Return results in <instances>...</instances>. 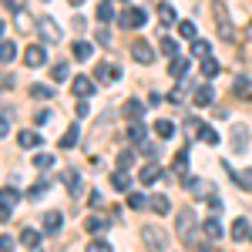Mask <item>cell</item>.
<instances>
[{
  "instance_id": "cell-1",
  "label": "cell",
  "mask_w": 252,
  "mask_h": 252,
  "mask_svg": "<svg viewBox=\"0 0 252 252\" xmlns=\"http://www.w3.org/2000/svg\"><path fill=\"white\" fill-rule=\"evenodd\" d=\"M141 242L148 252H165V232L158 225H141Z\"/></svg>"
},
{
  "instance_id": "cell-2",
  "label": "cell",
  "mask_w": 252,
  "mask_h": 252,
  "mask_svg": "<svg viewBox=\"0 0 252 252\" xmlns=\"http://www.w3.org/2000/svg\"><path fill=\"white\" fill-rule=\"evenodd\" d=\"M118 24L128 27V31H135V27H145V24H148V14H145L141 7H128L125 14H118Z\"/></svg>"
},
{
  "instance_id": "cell-3",
  "label": "cell",
  "mask_w": 252,
  "mask_h": 252,
  "mask_svg": "<svg viewBox=\"0 0 252 252\" xmlns=\"http://www.w3.org/2000/svg\"><path fill=\"white\" fill-rule=\"evenodd\" d=\"M215 31H219L222 40H235V27H232V20H229L225 7H215Z\"/></svg>"
},
{
  "instance_id": "cell-4",
  "label": "cell",
  "mask_w": 252,
  "mask_h": 252,
  "mask_svg": "<svg viewBox=\"0 0 252 252\" xmlns=\"http://www.w3.org/2000/svg\"><path fill=\"white\" fill-rule=\"evenodd\" d=\"M20 202V195H17V189H0V222H7L10 219V212H14V205Z\"/></svg>"
},
{
  "instance_id": "cell-5",
  "label": "cell",
  "mask_w": 252,
  "mask_h": 252,
  "mask_svg": "<svg viewBox=\"0 0 252 252\" xmlns=\"http://www.w3.org/2000/svg\"><path fill=\"white\" fill-rule=\"evenodd\" d=\"M37 31H40V37L47 40V44H58L61 40V27L54 24V17H47V14L37 20Z\"/></svg>"
},
{
  "instance_id": "cell-6",
  "label": "cell",
  "mask_w": 252,
  "mask_h": 252,
  "mask_svg": "<svg viewBox=\"0 0 252 252\" xmlns=\"http://www.w3.org/2000/svg\"><path fill=\"white\" fill-rule=\"evenodd\" d=\"M94 78L97 81H104V84H115V81H121V67L118 64H97V71H94Z\"/></svg>"
},
{
  "instance_id": "cell-7",
  "label": "cell",
  "mask_w": 252,
  "mask_h": 252,
  "mask_svg": "<svg viewBox=\"0 0 252 252\" xmlns=\"http://www.w3.org/2000/svg\"><path fill=\"white\" fill-rule=\"evenodd\" d=\"M131 58H135L138 64H152V61H155V51H152V47H148L145 40L138 37L135 44H131Z\"/></svg>"
},
{
  "instance_id": "cell-8",
  "label": "cell",
  "mask_w": 252,
  "mask_h": 252,
  "mask_svg": "<svg viewBox=\"0 0 252 252\" xmlns=\"http://www.w3.org/2000/svg\"><path fill=\"white\" fill-rule=\"evenodd\" d=\"M44 61H47L44 47H40V44H27V51H24V64H27V67H40Z\"/></svg>"
},
{
  "instance_id": "cell-9",
  "label": "cell",
  "mask_w": 252,
  "mask_h": 252,
  "mask_svg": "<svg viewBox=\"0 0 252 252\" xmlns=\"http://www.w3.org/2000/svg\"><path fill=\"white\" fill-rule=\"evenodd\" d=\"M235 239V242H246V239H252V222L249 219H235L232 222V232H229Z\"/></svg>"
},
{
  "instance_id": "cell-10",
  "label": "cell",
  "mask_w": 252,
  "mask_h": 252,
  "mask_svg": "<svg viewBox=\"0 0 252 252\" xmlns=\"http://www.w3.org/2000/svg\"><path fill=\"white\" fill-rule=\"evenodd\" d=\"M71 84H74V94H78V97H84V101H88V97L94 94V81H91V78H84V74H78V78L71 81Z\"/></svg>"
},
{
  "instance_id": "cell-11",
  "label": "cell",
  "mask_w": 252,
  "mask_h": 252,
  "mask_svg": "<svg viewBox=\"0 0 252 252\" xmlns=\"http://www.w3.org/2000/svg\"><path fill=\"white\" fill-rule=\"evenodd\" d=\"M189 189H192V195H202V198H209V202H215V189L209 185V182H202V178H195V182H185Z\"/></svg>"
},
{
  "instance_id": "cell-12",
  "label": "cell",
  "mask_w": 252,
  "mask_h": 252,
  "mask_svg": "<svg viewBox=\"0 0 252 252\" xmlns=\"http://www.w3.org/2000/svg\"><path fill=\"white\" fill-rule=\"evenodd\" d=\"M61 225H64V215H61V212H47V215H44V232H47V235H58Z\"/></svg>"
},
{
  "instance_id": "cell-13",
  "label": "cell",
  "mask_w": 252,
  "mask_h": 252,
  "mask_svg": "<svg viewBox=\"0 0 252 252\" xmlns=\"http://www.w3.org/2000/svg\"><path fill=\"white\" fill-rule=\"evenodd\" d=\"M148 209L158 212V215H168V212H172V202H168L165 195H148Z\"/></svg>"
},
{
  "instance_id": "cell-14",
  "label": "cell",
  "mask_w": 252,
  "mask_h": 252,
  "mask_svg": "<svg viewBox=\"0 0 252 252\" xmlns=\"http://www.w3.org/2000/svg\"><path fill=\"white\" fill-rule=\"evenodd\" d=\"M141 115H145V104H141L138 97H128V101H125V118H131V121H141Z\"/></svg>"
},
{
  "instance_id": "cell-15",
  "label": "cell",
  "mask_w": 252,
  "mask_h": 252,
  "mask_svg": "<svg viewBox=\"0 0 252 252\" xmlns=\"http://www.w3.org/2000/svg\"><path fill=\"white\" fill-rule=\"evenodd\" d=\"M192 104H198V108H205V104H212V88L209 84H198L192 94Z\"/></svg>"
},
{
  "instance_id": "cell-16",
  "label": "cell",
  "mask_w": 252,
  "mask_h": 252,
  "mask_svg": "<svg viewBox=\"0 0 252 252\" xmlns=\"http://www.w3.org/2000/svg\"><path fill=\"white\" fill-rule=\"evenodd\" d=\"M158 175H161V168H158L155 161H148V165H145V168L138 172V178H141L145 185H152V182H158Z\"/></svg>"
},
{
  "instance_id": "cell-17",
  "label": "cell",
  "mask_w": 252,
  "mask_h": 252,
  "mask_svg": "<svg viewBox=\"0 0 252 252\" xmlns=\"http://www.w3.org/2000/svg\"><path fill=\"white\" fill-rule=\"evenodd\" d=\"M158 20H161L165 27L178 24V17H175V7H172V3H161V7H158Z\"/></svg>"
},
{
  "instance_id": "cell-18",
  "label": "cell",
  "mask_w": 252,
  "mask_h": 252,
  "mask_svg": "<svg viewBox=\"0 0 252 252\" xmlns=\"http://www.w3.org/2000/svg\"><path fill=\"white\" fill-rule=\"evenodd\" d=\"M155 135H158V138H172V135H175V121H168V118H158V121H155Z\"/></svg>"
},
{
  "instance_id": "cell-19",
  "label": "cell",
  "mask_w": 252,
  "mask_h": 252,
  "mask_svg": "<svg viewBox=\"0 0 252 252\" xmlns=\"http://www.w3.org/2000/svg\"><path fill=\"white\" fill-rule=\"evenodd\" d=\"M111 185H115L118 192H128V189H131V175L128 172H115L111 175Z\"/></svg>"
},
{
  "instance_id": "cell-20",
  "label": "cell",
  "mask_w": 252,
  "mask_h": 252,
  "mask_svg": "<svg viewBox=\"0 0 252 252\" xmlns=\"http://www.w3.org/2000/svg\"><path fill=\"white\" fill-rule=\"evenodd\" d=\"M20 242H24L27 249H37L40 246V232L37 229H24V232H20Z\"/></svg>"
},
{
  "instance_id": "cell-21",
  "label": "cell",
  "mask_w": 252,
  "mask_h": 252,
  "mask_svg": "<svg viewBox=\"0 0 252 252\" xmlns=\"http://www.w3.org/2000/svg\"><path fill=\"white\" fill-rule=\"evenodd\" d=\"M195 131H198V138H202L205 145H219V131H215V128H209V125H198Z\"/></svg>"
},
{
  "instance_id": "cell-22",
  "label": "cell",
  "mask_w": 252,
  "mask_h": 252,
  "mask_svg": "<svg viewBox=\"0 0 252 252\" xmlns=\"http://www.w3.org/2000/svg\"><path fill=\"white\" fill-rule=\"evenodd\" d=\"M17 141H20V148H37V145H40V135H37V131H20Z\"/></svg>"
},
{
  "instance_id": "cell-23",
  "label": "cell",
  "mask_w": 252,
  "mask_h": 252,
  "mask_svg": "<svg viewBox=\"0 0 252 252\" xmlns=\"http://www.w3.org/2000/svg\"><path fill=\"white\" fill-rule=\"evenodd\" d=\"M205 235H209V239H219V235H222V222H219V215H209V219H205Z\"/></svg>"
},
{
  "instance_id": "cell-24",
  "label": "cell",
  "mask_w": 252,
  "mask_h": 252,
  "mask_svg": "<svg viewBox=\"0 0 252 252\" xmlns=\"http://www.w3.org/2000/svg\"><path fill=\"white\" fill-rule=\"evenodd\" d=\"M232 88H235V94L242 97V101H252V84H249L246 78H235V84H232Z\"/></svg>"
},
{
  "instance_id": "cell-25",
  "label": "cell",
  "mask_w": 252,
  "mask_h": 252,
  "mask_svg": "<svg viewBox=\"0 0 252 252\" xmlns=\"http://www.w3.org/2000/svg\"><path fill=\"white\" fill-rule=\"evenodd\" d=\"M71 51H74V58H78V61H88V58H91V54H94V47H91L88 40H78V44H74Z\"/></svg>"
},
{
  "instance_id": "cell-26",
  "label": "cell",
  "mask_w": 252,
  "mask_h": 252,
  "mask_svg": "<svg viewBox=\"0 0 252 252\" xmlns=\"http://www.w3.org/2000/svg\"><path fill=\"white\" fill-rule=\"evenodd\" d=\"M185 71H189V61H185V58H172V64H168V74H172V78H182Z\"/></svg>"
},
{
  "instance_id": "cell-27",
  "label": "cell",
  "mask_w": 252,
  "mask_h": 252,
  "mask_svg": "<svg viewBox=\"0 0 252 252\" xmlns=\"http://www.w3.org/2000/svg\"><path fill=\"white\" fill-rule=\"evenodd\" d=\"M64 185L71 189V195L81 192V178H78V172H74V168H67V172H64Z\"/></svg>"
},
{
  "instance_id": "cell-28",
  "label": "cell",
  "mask_w": 252,
  "mask_h": 252,
  "mask_svg": "<svg viewBox=\"0 0 252 252\" xmlns=\"http://www.w3.org/2000/svg\"><path fill=\"white\" fill-rule=\"evenodd\" d=\"M78 145V125H71L64 135H61V148H74Z\"/></svg>"
},
{
  "instance_id": "cell-29",
  "label": "cell",
  "mask_w": 252,
  "mask_h": 252,
  "mask_svg": "<svg viewBox=\"0 0 252 252\" xmlns=\"http://www.w3.org/2000/svg\"><path fill=\"white\" fill-rule=\"evenodd\" d=\"M14 54H17V47H14L10 40H0V64H7V61H14Z\"/></svg>"
},
{
  "instance_id": "cell-30",
  "label": "cell",
  "mask_w": 252,
  "mask_h": 252,
  "mask_svg": "<svg viewBox=\"0 0 252 252\" xmlns=\"http://www.w3.org/2000/svg\"><path fill=\"white\" fill-rule=\"evenodd\" d=\"M192 54H195V58H202V61H205V58H209V40L195 37V40H192Z\"/></svg>"
},
{
  "instance_id": "cell-31",
  "label": "cell",
  "mask_w": 252,
  "mask_h": 252,
  "mask_svg": "<svg viewBox=\"0 0 252 252\" xmlns=\"http://www.w3.org/2000/svg\"><path fill=\"white\" fill-rule=\"evenodd\" d=\"M232 178L246 189V192H252V168H246V172H232Z\"/></svg>"
},
{
  "instance_id": "cell-32",
  "label": "cell",
  "mask_w": 252,
  "mask_h": 252,
  "mask_svg": "<svg viewBox=\"0 0 252 252\" xmlns=\"http://www.w3.org/2000/svg\"><path fill=\"white\" fill-rule=\"evenodd\" d=\"M175 27H178V34H182L185 40H195V24H192V20H178Z\"/></svg>"
},
{
  "instance_id": "cell-33",
  "label": "cell",
  "mask_w": 252,
  "mask_h": 252,
  "mask_svg": "<svg viewBox=\"0 0 252 252\" xmlns=\"http://www.w3.org/2000/svg\"><path fill=\"white\" fill-rule=\"evenodd\" d=\"M67 74H71L67 64H61V61H58V64H51V78L58 81V84H61V81H67Z\"/></svg>"
},
{
  "instance_id": "cell-34",
  "label": "cell",
  "mask_w": 252,
  "mask_h": 252,
  "mask_svg": "<svg viewBox=\"0 0 252 252\" xmlns=\"http://www.w3.org/2000/svg\"><path fill=\"white\" fill-rule=\"evenodd\" d=\"M128 138H131V141H141V138H145V121H131V125H128Z\"/></svg>"
},
{
  "instance_id": "cell-35",
  "label": "cell",
  "mask_w": 252,
  "mask_h": 252,
  "mask_svg": "<svg viewBox=\"0 0 252 252\" xmlns=\"http://www.w3.org/2000/svg\"><path fill=\"white\" fill-rule=\"evenodd\" d=\"M31 97H37V101H47V97H54V91H51L47 84H34V88H31Z\"/></svg>"
},
{
  "instance_id": "cell-36",
  "label": "cell",
  "mask_w": 252,
  "mask_h": 252,
  "mask_svg": "<svg viewBox=\"0 0 252 252\" xmlns=\"http://www.w3.org/2000/svg\"><path fill=\"white\" fill-rule=\"evenodd\" d=\"M128 205H131V209H148V195L131 192V195H128Z\"/></svg>"
},
{
  "instance_id": "cell-37",
  "label": "cell",
  "mask_w": 252,
  "mask_h": 252,
  "mask_svg": "<svg viewBox=\"0 0 252 252\" xmlns=\"http://www.w3.org/2000/svg\"><path fill=\"white\" fill-rule=\"evenodd\" d=\"M202 74H205V78H215V74H219V61L205 58V61H202Z\"/></svg>"
},
{
  "instance_id": "cell-38",
  "label": "cell",
  "mask_w": 252,
  "mask_h": 252,
  "mask_svg": "<svg viewBox=\"0 0 252 252\" xmlns=\"http://www.w3.org/2000/svg\"><path fill=\"white\" fill-rule=\"evenodd\" d=\"M97 20H101V24H108V20H115V10H111V3H108V0H104V3L97 7Z\"/></svg>"
},
{
  "instance_id": "cell-39",
  "label": "cell",
  "mask_w": 252,
  "mask_h": 252,
  "mask_svg": "<svg viewBox=\"0 0 252 252\" xmlns=\"http://www.w3.org/2000/svg\"><path fill=\"white\" fill-rule=\"evenodd\" d=\"M161 54H165V58H175V54H178V44H175L172 37H161Z\"/></svg>"
},
{
  "instance_id": "cell-40",
  "label": "cell",
  "mask_w": 252,
  "mask_h": 252,
  "mask_svg": "<svg viewBox=\"0 0 252 252\" xmlns=\"http://www.w3.org/2000/svg\"><path fill=\"white\" fill-rule=\"evenodd\" d=\"M84 229H88L91 235H101V232H104V222H101V219H88V222H84Z\"/></svg>"
},
{
  "instance_id": "cell-41",
  "label": "cell",
  "mask_w": 252,
  "mask_h": 252,
  "mask_svg": "<svg viewBox=\"0 0 252 252\" xmlns=\"http://www.w3.org/2000/svg\"><path fill=\"white\" fill-rule=\"evenodd\" d=\"M88 252H115V249H111V242H104V239H94V242L88 246Z\"/></svg>"
},
{
  "instance_id": "cell-42",
  "label": "cell",
  "mask_w": 252,
  "mask_h": 252,
  "mask_svg": "<svg viewBox=\"0 0 252 252\" xmlns=\"http://www.w3.org/2000/svg\"><path fill=\"white\" fill-rule=\"evenodd\" d=\"M34 165H37V168H51L54 158H51V155H34Z\"/></svg>"
},
{
  "instance_id": "cell-43",
  "label": "cell",
  "mask_w": 252,
  "mask_h": 252,
  "mask_svg": "<svg viewBox=\"0 0 252 252\" xmlns=\"http://www.w3.org/2000/svg\"><path fill=\"white\" fill-rule=\"evenodd\" d=\"M141 155H148V158H155V155H158V148H155V141H141Z\"/></svg>"
},
{
  "instance_id": "cell-44",
  "label": "cell",
  "mask_w": 252,
  "mask_h": 252,
  "mask_svg": "<svg viewBox=\"0 0 252 252\" xmlns=\"http://www.w3.org/2000/svg\"><path fill=\"white\" fill-rule=\"evenodd\" d=\"M14 246H17V242H14L10 235H0V252H14Z\"/></svg>"
},
{
  "instance_id": "cell-45",
  "label": "cell",
  "mask_w": 252,
  "mask_h": 252,
  "mask_svg": "<svg viewBox=\"0 0 252 252\" xmlns=\"http://www.w3.org/2000/svg\"><path fill=\"white\" fill-rule=\"evenodd\" d=\"M47 121H51V111H47V108H44V111H37V115H34V125H47Z\"/></svg>"
},
{
  "instance_id": "cell-46",
  "label": "cell",
  "mask_w": 252,
  "mask_h": 252,
  "mask_svg": "<svg viewBox=\"0 0 252 252\" xmlns=\"http://www.w3.org/2000/svg\"><path fill=\"white\" fill-rule=\"evenodd\" d=\"M3 7H7V10H24V0H3Z\"/></svg>"
},
{
  "instance_id": "cell-47",
  "label": "cell",
  "mask_w": 252,
  "mask_h": 252,
  "mask_svg": "<svg viewBox=\"0 0 252 252\" xmlns=\"http://www.w3.org/2000/svg\"><path fill=\"white\" fill-rule=\"evenodd\" d=\"M118 165L128 168V165H131V152H121V155H118Z\"/></svg>"
},
{
  "instance_id": "cell-48",
  "label": "cell",
  "mask_w": 252,
  "mask_h": 252,
  "mask_svg": "<svg viewBox=\"0 0 252 252\" xmlns=\"http://www.w3.org/2000/svg\"><path fill=\"white\" fill-rule=\"evenodd\" d=\"M44 189H47V185H44V182H40V185H34V189H31V192H27V198H37V195H44Z\"/></svg>"
},
{
  "instance_id": "cell-49",
  "label": "cell",
  "mask_w": 252,
  "mask_h": 252,
  "mask_svg": "<svg viewBox=\"0 0 252 252\" xmlns=\"http://www.w3.org/2000/svg\"><path fill=\"white\" fill-rule=\"evenodd\" d=\"M97 44H101V47H108V44H111V37H108V31H97Z\"/></svg>"
},
{
  "instance_id": "cell-50",
  "label": "cell",
  "mask_w": 252,
  "mask_h": 252,
  "mask_svg": "<svg viewBox=\"0 0 252 252\" xmlns=\"http://www.w3.org/2000/svg\"><path fill=\"white\" fill-rule=\"evenodd\" d=\"M7 131H10V125H7V118H0V138L7 135Z\"/></svg>"
},
{
  "instance_id": "cell-51",
  "label": "cell",
  "mask_w": 252,
  "mask_h": 252,
  "mask_svg": "<svg viewBox=\"0 0 252 252\" xmlns=\"http://www.w3.org/2000/svg\"><path fill=\"white\" fill-rule=\"evenodd\" d=\"M67 3H71V7H81V3H84V0H67Z\"/></svg>"
},
{
  "instance_id": "cell-52",
  "label": "cell",
  "mask_w": 252,
  "mask_h": 252,
  "mask_svg": "<svg viewBox=\"0 0 252 252\" xmlns=\"http://www.w3.org/2000/svg\"><path fill=\"white\" fill-rule=\"evenodd\" d=\"M195 252H212V249H209V246H198V249H195Z\"/></svg>"
},
{
  "instance_id": "cell-53",
  "label": "cell",
  "mask_w": 252,
  "mask_h": 252,
  "mask_svg": "<svg viewBox=\"0 0 252 252\" xmlns=\"http://www.w3.org/2000/svg\"><path fill=\"white\" fill-rule=\"evenodd\" d=\"M0 37H3V20H0Z\"/></svg>"
},
{
  "instance_id": "cell-54",
  "label": "cell",
  "mask_w": 252,
  "mask_h": 252,
  "mask_svg": "<svg viewBox=\"0 0 252 252\" xmlns=\"http://www.w3.org/2000/svg\"><path fill=\"white\" fill-rule=\"evenodd\" d=\"M249 37H252V24H249Z\"/></svg>"
}]
</instances>
